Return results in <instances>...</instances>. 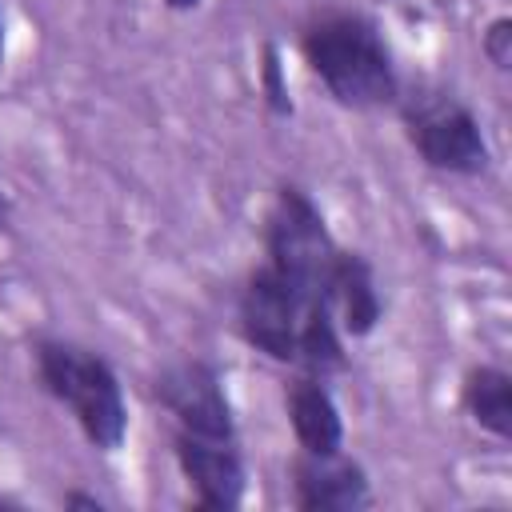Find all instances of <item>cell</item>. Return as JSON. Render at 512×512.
Segmentation results:
<instances>
[{"label": "cell", "mask_w": 512, "mask_h": 512, "mask_svg": "<svg viewBox=\"0 0 512 512\" xmlns=\"http://www.w3.org/2000/svg\"><path fill=\"white\" fill-rule=\"evenodd\" d=\"M0 72H4V20H0Z\"/></svg>", "instance_id": "cell-17"}, {"label": "cell", "mask_w": 512, "mask_h": 512, "mask_svg": "<svg viewBox=\"0 0 512 512\" xmlns=\"http://www.w3.org/2000/svg\"><path fill=\"white\" fill-rule=\"evenodd\" d=\"M32 356L44 392L76 416L84 440L100 452H116L128 436V404L112 364L68 340H40Z\"/></svg>", "instance_id": "cell-2"}, {"label": "cell", "mask_w": 512, "mask_h": 512, "mask_svg": "<svg viewBox=\"0 0 512 512\" xmlns=\"http://www.w3.org/2000/svg\"><path fill=\"white\" fill-rule=\"evenodd\" d=\"M300 52L312 76L344 108H384L396 104L400 80L392 52L372 20L356 12H324L300 32Z\"/></svg>", "instance_id": "cell-1"}, {"label": "cell", "mask_w": 512, "mask_h": 512, "mask_svg": "<svg viewBox=\"0 0 512 512\" xmlns=\"http://www.w3.org/2000/svg\"><path fill=\"white\" fill-rule=\"evenodd\" d=\"M164 8H172V12H192V8H200V0H160Z\"/></svg>", "instance_id": "cell-16"}, {"label": "cell", "mask_w": 512, "mask_h": 512, "mask_svg": "<svg viewBox=\"0 0 512 512\" xmlns=\"http://www.w3.org/2000/svg\"><path fill=\"white\" fill-rule=\"evenodd\" d=\"M336 252L340 248L312 196L296 184H284L264 220V264H272L308 300H328Z\"/></svg>", "instance_id": "cell-3"}, {"label": "cell", "mask_w": 512, "mask_h": 512, "mask_svg": "<svg viewBox=\"0 0 512 512\" xmlns=\"http://www.w3.org/2000/svg\"><path fill=\"white\" fill-rule=\"evenodd\" d=\"M172 452H176V464H180L184 480L192 484L200 508H212V512L240 508L244 488H248V472H244V460L236 452V440L176 432Z\"/></svg>", "instance_id": "cell-7"}, {"label": "cell", "mask_w": 512, "mask_h": 512, "mask_svg": "<svg viewBox=\"0 0 512 512\" xmlns=\"http://www.w3.org/2000/svg\"><path fill=\"white\" fill-rule=\"evenodd\" d=\"M328 308L336 316V328L340 336H372L380 316H384V304H380V292H376V276H372V264L360 256V252H336L332 260V276H328Z\"/></svg>", "instance_id": "cell-9"}, {"label": "cell", "mask_w": 512, "mask_h": 512, "mask_svg": "<svg viewBox=\"0 0 512 512\" xmlns=\"http://www.w3.org/2000/svg\"><path fill=\"white\" fill-rule=\"evenodd\" d=\"M404 128H408V140L420 152V160L436 172L480 176L492 160L476 112L468 104H460L456 96H444V92L416 96L404 108Z\"/></svg>", "instance_id": "cell-4"}, {"label": "cell", "mask_w": 512, "mask_h": 512, "mask_svg": "<svg viewBox=\"0 0 512 512\" xmlns=\"http://www.w3.org/2000/svg\"><path fill=\"white\" fill-rule=\"evenodd\" d=\"M312 304H328V300H308L304 292H296L272 264H260L244 292H240V336L264 352L268 360L280 364H296V344H300V324L308 316Z\"/></svg>", "instance_id": "cell-5"}, {"label": "cell", "mask_w": 512, "mask_h": 512, "mask_svg": "<svg viewBox=\"0 0 512 512\" xmlns=\"http://www.w3.org/2000/svg\"><path fill=\"white\" fill-rule=\"evenodd\" d=\"M12 228V200H8V192L0 188V232H8Z\"/></svg>", "instance_id": "cell-15"}, {"label": "cell", "mask_w": 512, "mask_h": 512, "mask_svg": "<svg viewBox=\"0 0 512 512\" xmlns=\"http://www.w3.org/2000/svg\"><path fill=\"white\" fill-rule=\"evenodd\" d=\"M288 424L296 432L300 452H340L344 448V416L320 376H296L284 392Z\"/></svg>", "instance_id": "cell-10"}, {"label": "cell", "mask_w": 512, "mask_h": 512, "mask_svg": "<svg viewBox=\"0 0 512 512\" xmlns=\"http://www.w3.org/2000/svg\"><path fill=\"white\" fill-rule=\"evenodd\" d=\"M464 408L480 432L512 440V376L496 364H476L464 376Z\"/></svg>", "instance_id": "cell-11"}, {"label": "cell", "mask_w": 512, "mask_h": 512, "mask_svg": "<svg viewBox=\"0 0 512 512\" xmlns=\"http://www.w3.org/2000/svg\"><path fill=\"white\" fill-rule=\"evenodd\" d=\"M156 400L176 416L180 432L236 440V416L220 372L208 360H180L156 376Z\"/></svg>", "instance_id": "cell-6"}, {"label": "cell", "mask_w": 512, "mask_h": 512, "mask_svg": "<svg viewBox=\"0 0 512 512\" xmlns=\"http://www.w3.org/2000/svg\"><path fill=\"white\" fill-rule=\"evenodd\" d=\"M480 52L488 56V64L496 72H508L512 68V16H496L480 32Z\"/></svg>", "instance_id": "cell-13"}, {"label": "cell", "mask_w": 512, "mask_h": 512, "mask_svg": "<svg viewBox=\"0 0 512 512\" xmlns=\"http://www.w3.org/2000/svg\"><path fill=\"white\" fill-rule=\"evenodd\" d=\"M64 508H88V512H100L104 504H100L96 496H88V492H64Z\"/></svg>", "instance_id": "cell-14"}, {"label": "cell", "mask_w": 512, "mask_h": 512, "mask_svg": "<svg viewBox=\"0 0 512 512\" xmlns=\"http://www.w3.org/2000/svg\"><path fill=\"white\" fill-rule=\"evenodd\" d=\"M372 500L368 476L340 452H300L292 460V504L304 512H356Z\"/></svg>", "instance_id": "cell-8"}, {"label": "cell", "mask_w": 512, "mask_h": 512, "mask_svg": "<svg viewBox=\"0 0 512 512\" xmlns=\"http://www.w3.org/2000/svg\"><path fill=\"white\" fill-rule=\"evenodd\" d=\"M260 96H264L272 116H292V92H288L284 60H280V48L272 40L260 48Z\"/></svg>", "instance_id": "cell-12"}]
</instances>
